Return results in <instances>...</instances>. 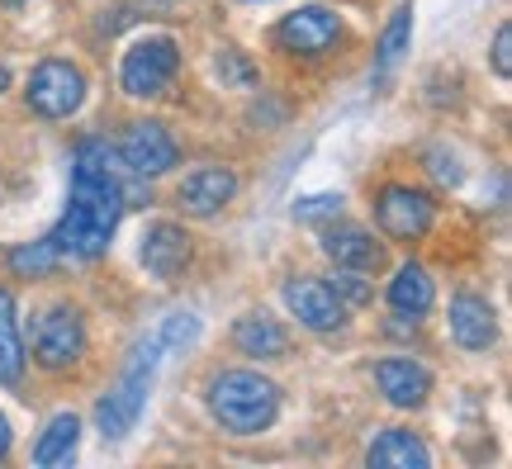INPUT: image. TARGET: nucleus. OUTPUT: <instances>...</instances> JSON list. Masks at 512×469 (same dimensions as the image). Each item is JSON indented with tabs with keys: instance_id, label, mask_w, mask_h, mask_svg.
Listing matches in <instances>:
<instances>
[{
	"instance_id": "f257e3e1",
	"label": "nucleus",
	"mask_w": 512,
	"mask_h": 469,
	"mask_svg": "<svg viewBox=\"0 0 512 469\" xmlns=\"http://www.w3.org/2000/svg\"><path fill=\"white\" fill-rule=\"evenodd\" d=\"M124 218V181L114 171V152L100 138H81L72 152V195H67V214L57 218L53 247L62 261H95L110 252V237Z\"/></svg>"
},
{
	"instance_id": "f03ea898",
	"label": "nucleus",
	"mask_w": 512,
	"mask_h": 469,
	"mask_svg": "<svg viewBox=\"0 0 512 469\" xmlns=\"http://www.w3.org/2000/svg\"><path fill=\"white\" fill-rule=\"evenodd\" d=\"M209 413L223 432L256 436L266 432L280 413V384L266 379L261 370H219L209 379Z\"/></svg>"
},
{
	"instance_id": "7ed1b4c3",
	"label": "nucleus",
	"mask_w": 512,
	"mask_h": 469,
	"mask_svg": "<svg viewBox=\"0 0 512 469\" xmlns=\"http://www.w3.org/2000/svg\"><path fill=\"white\" fill-rule=\"evenodd\" d=\"M157 365H162V342L157 337H147L128 351L124 370L114 379V389L100 398V408H95V427L105 441H124L133 427H138V417L147 408V394H152V379H157Z\"/></svg>"
},
{
	"instance_id": "20e7f679",
	"label": "nucleus",
	"mask_w": 512,
	"mask_h": 469,
	"mask_svg": "<svg viewBox=\"0 0 512 469\" xmlns=\"http://www.w3.org/2000/svg\"><path fill=\"white\" fill-rule=\"evenodd\" d=\"M29 351H34V361L48 375H62V370L81 365V356H86V318H81V308L72 304L43 308L29 323Z\"/></svg>"
},
{
	"instance_id": "39448f33",
	"label": "nucleus",
	"mask_w": 512,
	"mask_h": 469,
	"mask_svg": "<svg viewBox=\"0 0 512 469\" xmlns=\"http://www.w3.org/2000/svg\"><path fill=\"white\" fill-rule=\"evenodd\" d=\"M181 72V43L166 34H152V38H138L133 48L124 53V81L128 95H138V100H152V95H162L171 86V76Z\"/></svg>"
},
{
	"instance_id": "423d86ee",
	"label": "nucleus",
	"mask_w": 512,
	"mask_h": 469,
	"mask_svg": "<svg viewBox=\"0 0 512 469\" xmlns=\"http://www.w3.org/2000/svg\"><path fill=\"white\" fill-rule=\"evenodd\" d=\"M24 100L38 119H72L81 100H86V76L81 67L62 62V57H48L29 72V86H24Z\"/></svg>"
},
{
	"instance_id": "0eeeda50",
	"label": "nucleus",
	"mask_w": 512,
	"mask_h": 469,
	"mask_svg": "<svg viewBox=\"0 0 512 469\" xmlns=\"http://www.w3.org/2000/svg\"><path fill=\"white\" fill-rule=\"evenodd\" d=\"M375 218H380V233L394 237V242H418V237L432 233V218H437V204L427 190H413V185H384L375 195Z\"/></svg>"
},
{
	"instance_id": "6e6552de",
	"label": "nucleus",
	"mask_w": 512,
	"mask_h": 469,
	"mask_svg": "<svg viewBox=\"0 0 512 469\" xmlns=\"http://www.w3.org/2000/svg\"><path fill=\"white\" fill-rule=\"evenodd\" d=\"M337 38H342V19L328 5H299L275 24V43L294 57H323L328 48H337Z\"/></svg>"
},
{
	"instance_id": "1a4fd4ad",
	"label": "nucleus",
	"mask_w": 512,
	"mask_h": 469,
	"mask_svg": "<svg viewBox=\"0 0 512 469\" xmlns=\"http://www.w3.org/2000/svg\"><path fill=\"white\" fill-rule=\"evenodd\" d=\"M176 157H181V147H176V138L166 133V124H157V119H138V124L124 128L119 162H124L133 176H143V181L166 176V171L176 166Z\"/></svg>"
},
{
	"instance_id": "9d476101",
	"label": "nucleus",
	"mask_w": 512,
	"mask_h": 469,
	"mask_svg": "<svg viewBox=\"0 0 512 469\" xmlns=\"http://www.w3.org/2000/svg\"><path fill=\"white\" fill-rule=\"evenodd\" d=\"M285 308H290L309 332H337V327L347 323V304H342V299L332 294L328 280H318V275H294V280H285Z\"/></svg>"
},
{
	"instance_id": "9b49d317",
	"label": "nucleus",
	"mask_w": 512,
	"mask_h": 469,
	"mask_svg": "<svg viewBox=\"0 0 512 469\" xmlns=\"http://www.w3.org/2000/svg\"><path fill=\"white\" fill-rule=\"evenodd\" d=\"M190 256H195V242H190V233H185L181 223H152L143 233V247H138V261L162 285H171L190 266Z\"/></svg>"
},
{
	"instance_id": "f8f14e48",
	"label": "nucleus",
	"mask_w": 512,
	"mask_h": 469,
	"mask_svg": "<svg viewBox=\"0 0 512 469\" xmlns=\"http://www.w3.org/2000/svg\"><path fill=\"white\" fill-rule=\"evenodd\" d=\"M233 195H238V171L233 166H195L176 190L181 209L195 218H214L219 209L233 204Z\"/></svg>"
},
{
	"instance_id": "ddd939ff",
	"label": "nucleus",
	"mask_w": 512,
	"mask_h": 469,
	"mask_svg": "<svg viewBox=\"0 0 512 469\" xmlns=\"http://www.w3.org/2000/svg\"><path fill=\"white\" fill-rule=\"evenodd\" d=\"M375 389H380L394 408H422L432 394V370L418 365L413 356H389L375 365Z\"/></svg>"
},
{
	"instance_id": "4468645a",
	"label": "nucleus",
	"mask_w": 512,
	"mask_h": 469,
	"mask_svg": "<svg viewBox=\"0 0 512 469\" xmlns=\"http://www.w3.org/2000/svg\"><path fill=\"white\" fill-rule=\"evenodd\" d=\"M446 323H451V337H456L465 351H489L498 342V313L489 299L479 294H456L451 308H446Z\"/></svg>"
},
{
	"instance_id": "2eb2a0df",
	"label": "nucleus",
	"mask_w": 512,
	"mask_h": 469,
	"mask_svg": "<svg viewBox=\"0 0 512 469\" xmlns=\"http://www.w3.org/2000/svg\"><path fill=\"white\" fill-rule=\"evenodd\" d=\"M366 465L370 469H427L432 465V451L422 446V436L403 432V427H389V432H380L370 441Z\"/></svg>"
},
{
	"instance_id": "dca6fc26",
	"label": "nucleus",
	"mask_w": 512,
	"mask_h": 469,
	"mask_svg": "<svg viewBox=\"0 0 512 469\" xmlns=\"http://www.w3.org/2000/svg\"><path fill=\"white\" fill-rule=\"evenodd\" d=\"M233 346H238L242 356H252V361H280L290 351V332L275 323V318H266V313H247L233 327Z\"/></svg>"
},
{
	"instance_id": "f3484780",
	"label": "nucleus",
	"mask_w": 512,
	"mask_h": 469,
	"mask_svg": "<svg viewBox=\"0 0 512 469\" xmlns=\"http://www.w3.org/2000/svg\"><path fill=\"white\" fill-rule=\"evenodd\" d=\"M432 304H437L432 275L422 271L418 261H403L399 271H394V280H389V308H394L399 318H422Z\"/></svg>"
},
{
	"instance_id": "a211bd4d",
	"label": "nucleus",
	"mask_w": 512,
	"mask_h": 469,
	"mask_svg": "<svg viewBox=\"0 0 512 469\" xmlns=\"http://www.w3.org/2000/svg\"><path fill=\"white\" fill-rule=\"evenodd\" d=\"M323 252L337 261V266H356V271H370V266H380V242L366 233V228H356V223H342V228H328L323 233Z\"/></svg>"
},
{
	"instance_id": "6ab92c4d",
	"label": "nucleus",
	"mask_w": 512,
	"mask_h": 469,
	"mask_svg": "<svg viewBox=\"0 0 512 469\" xmlns=\"http://www.w3.org/2000/svg\"><path fill=\"white\" fill-rule=\"evenodd\" d=\"M76 446H81V422H76V413H57L53 422L43 427V436H38L34 465H43V469L72 465V460H76Z\"/></svg>"
},
{
	"instance_id": "aec40b11",
	"label": "nucleus",
	"mask_w": 512,
	"mask_h": 469,
	"mask_svg": "<svg viewBox=\"0 0 512 469\" xmlns=\"http://www.w3.org/2000/svg\"><path fill=\"white\" fill-rule=\"evenodd\" d=\"M24 342H19V318H15V294L0 285V384L15 389L24 379Z\"/></svg>"
},
{
	"instance_id": "412c9836",
	"label": "nucleus",
	"mask_w": 512,
	"mask_h": 469,
	"mask_svg": "<svg viewBox=\"0 0 512 469\" xmlns=\"http://www.w3.org/2000/svg\"><path fill=\"white\" fill-rule=\"evenodd\" d=\"M408 43H413V5L403 0L399 10L389 15V24H384V34H380V48H375V76L380 81H389V72L403 62Z\"/></svg>"
},
{
	"instance_id": "4be33fe9",
	"label": "nucleus",
	"mask_w": 512,
	"mask_h": 469,
	"mask_svg": "<svg viewBox=\"0 0 512 469\" xmlns=\"http://www.w3.org/2000/svg\"><path fill=\"white\" fill-rule=\"evenodd\" d=\"M62 266V252L53 247V237H38V242H19L10 252V271L24 275V280H43Z\"/></svg>"
},
{
	"instance_id": "5701e85b",
	"label": "nucleus",
	"mask_w": 512,
	"mask_h": 469,
	"mask_svg": "<svg viewBox=\"0 0 512 469\" xmlns=\"http://www.w3.org/2000/svg\"><path fill=\"white\" fill-rule=\"evenodd\" d=\"M157 342L162 351H185V346L200 342V318L195 313H171L162 327H157Z\"/></svg>"
},
{
	"instance_id": "b1692460",
	"label": "nucleus",
	"mask_w": 512,
	"mask_h": 469,
	"mask_svg": "<svg viewBox=\"0 0 512 469\" xmlns=\"http://www.w3.org/2000/svg\"><path fill=\"white\" fill-rule=\"evenodd\" d=\"M332 294L342 299V304H370V280L366 271H356V266H337V275H332Z\"/></svg>"
},
{
	"instance_id": "393cba45",
	"label": "nucleus",
	"mask_w": 512,
	"mask_h": 469,
	"mask_svg": "<svg viewBox=\"0 0 512 469\" xmlns=\"http://www.w3.org/2000/svg\"><path fill=\"white\" fill-rule=\"evenodd\" d=\"M214 72L223 76V86H242V91H247V86L256 81V67L238 53V48H223L219 62H214Z\"/></svg>"
},
{
	"instance_id": "a878e982",
	"label": "nucleus",
	"mask_w": 512,
	"mask_h": 469,
	"mask_svg": "<svg viewBox=\"0 0 512 469\" xmlns=\"http://www.w3.org/2000/svg\"><path fill=\"white\" fill-rule=\"evenodd\" d=\"M342 214V195H313L294 204V218L299 223H328V218Z\"/></svg>"
},
{
	"instance_id": "bb28decb",
	"label": "nucleus",
	"mask_w": 512,
	"mask_h": 469,
	"mask_svg": "<svg viewBox=\"0 0 512 469\" xmlns=\"http://www.w3.org/2000/svg\"><path fill=\"white\" fill-rule=\"evenodd\" d=\"M494 72L498 76H512V29H508V24L494 34Z\"/></svg>"
},
{
	"instance_id": "cd10ccee",
	"label": "nucleus",
	"mask_w": 512,
	"mask_h": 469,
	"mask_svg": "<svg viewBox=\"0 0 512 469\" xmlns=\"http://www.w3.org/2000/svg\"><path fill=\"white\" fill-rule=\"evenodd\" d=\"M10 446H15V432H10V422H5V413H0V460L10 455Z\"/></svg>"
},
{
	"instance_id": "c85d7f7f",
	"label": "nucleus",
	"mask_w": 512,
	"mask_h": 469,
	"mask_svg": "<svg viewBox=\"0 0 512 469\" xmlns=\"http://www.w3.org/2000/svg\"><path fill=\"white\" fill-rule=\"evenodd\" d=\"M5 86H10V72H5V62H0V91H5Z\"/></svg>"
},
{
	"instance_id": "c756f323",
	"label": "nucleus",
	"mask_w": 512,
	"mask_h": 469,
	"mask_svg": "<svg viewBox=\"0 0 512 469\" xmlns=\"http://www.w3.org/2000/svg\"><path fill=\"white\" fill-rule=\"evenodd\" d=\"M0 5H19V0H0Z\"/></svg>"
}]
</instances>
